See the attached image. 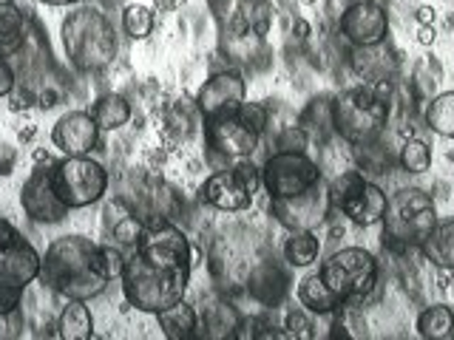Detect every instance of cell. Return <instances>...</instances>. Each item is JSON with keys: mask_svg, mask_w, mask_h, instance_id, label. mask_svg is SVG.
Returning a JSON list of instances; mask_svg holds the SVG:
<instances>
[{"mask_svg": "<svg viewBox=\"0 0 454 340\" xmlns=\"http://www.w3.org/2000/svg\"><path fill=\"white\" fill-rule=\"evenodd\" d=\"M193 273V247L176 224L162 216L145 219L139 244L125 255L122 295L139 312H162L179 304Z\"/></svg>", "mask_w": 454, "mask_h": 340, "instance_id": "cell-1", "label": "cell"}, {"mask_svg": "<svg viewBox=\"0 0 454 340\" xmlns=\"http://www.w3.org/2000/svg\"><path fill=\"white\" fill-rule=\"evenodd\" d=\"M49 290L63 298L91 301L103 295L108 278L97 264V244L85 236H60L54 238L40 264V278Z\"/></svg>", "mask_w": 454, "mask_h": 340, "instance_id": "cell-2", "label": "cell"}, {"mask_svg": "<svg viewBox=\"0 0 454 340\" xmlns=\"http://www.w3.org/2000/svg\"><path fill=\"white\" fill-rule=\"evenodd\" d=\"M63 46L74 68L103 71L117 57V35L103 12L80 4L63 23Z\"/></svg>", "mask_w": 454, "mask_h": 340, "instance_id": "cell-3", "label": "cell"}, {"mask_svg": "<svg viewBox=\"0 0 454 340\" xmlns=\"http://www.w3.org/2000/svg\"><path fill=\"white\" fill-rule=\"evenodd\" d=\"M389 120V103L375 97L372 85H355L333 99V128L352 148L378 142Z\"/></svg>", "mask_w": 454, "mask_h": 340, "instance_id": "cell-4", "label": "cell"}, {"mask_svg": "<svg viewBox=\"0 0 454 340\" xmlns=\"http://www.w3.org/2000/svg\"><path fill=\"white\" fill-rule=\"evenodd\" d=\"M434 205L432 198L418 188H406L389 196L387 216H383V244L395 250L420 247L423 238L434 227Z\"/></svg>", "mask_w": 454, "mask_h": 340, "instance_id": "cell-5", "label": "cell"}, {"mask_svg": "<svg viewBox=\"0 0 454 340\" xmlns=\"http://www.w3.org/2000/svg\"><path fill=\"white\" fill-rule=\"evenodd\" d=\"M318 275L340 301L364 304L378 287V259L364 247H340L321 261Z\"/></svg>", "mask_w": 454, "mask_h": 340, "instance_id": "cell-6", "label": "cell"}, {"mask_svg": "<svg viewBox=\"0 0 454 340\" xmlns=\"http://www.w3.org/2000/svg\"><path fill=\"white\" fill-rule=\"evenodd\" d=\"M330 198L333 207H338L344 212V219L358 227L380 224L389 205V196L375 182H369L364 170H344V174H338L330 182Z\"/></svg>", "mask_w": 454, "mask_h": 340, "instance_id": "cell-7", "label": "cell"}, {"mask_svg": "<svg viewBox=\"0 0 454 340\" xmlns=\"http://www.w3.org/2000/svg\"><path fill=\"white\" fill-rule=\"evenodd\" d=\"M54 188L68 210L97 205L108 193V170L91 156H63L51 167Z\"/></svg>", "mask_w": 454, "mask_h": 340, "instance_id": "cell-8", "label": "cell"}, {"mask_svg": "<svg viewBox=\"0 0 454 340\" xmlns=\"http://www.w3.org/2000/svg\"><path fill=\"white\" fill-rule=\"evenodd\" d=\"M321 167L307 151H276L262 165V188L270 198H287L318 184Z\"/></svg>", "mask_w": 454, "mask_h": 340, "instance_id": "cell-9", "label": "cell"}, {"mask_svg": "<svg viewBox=\"0 0 454 340\" xmlns=\"http://www.w3.org/2000/svg\"><path fill=\"white\" fill-rule=\"evenodd\" d=\"M259 142H262V136L250 131L236 111L205 120V145H207V153H210L213 165H216V170L231 167L239 159H253Z\"/></svg>", "mask_w": 454, "mask_h": 340, "instance_id": "cell-10", "label": "cell"}, {"mask_svg": "<svg viewBox=\"0 0 454 340\" xmlns=\"http://www.w3.org/2000/svg\"><path fill=\"white\" fill-rule=\"evenodd\" d=\"M333 198H330V182H318L307 188L304 193H295L287 198H270V216H273L284 230H318L330 219Z\"/></svg>", "mask_w": 454, "mask_h": 340, "instance_id": "cell-11", "label": "cell"}, {"mask_svg": "<svg viewBox=\"0 0 454 340\" xmlns=\"http://www.w3.org/2000/svg\"><path fill=\"white\" fill-rule=\"evenodd\" d=\"M51 167L54 162H37L32 167V174L23 182L20 188V205H23V212L35 224H57L68 216V205L60 198L54 188V179H51Z\"/></svg>", "mask_w": 454, "mask_h": 340, "instance_id": "cell-12", "label": "cell"}, {"mask_svg": "<svg viewBox=\"0 0 454 340\" xmlns=\"http://www.w3.org/2000/svg\"><path fill=\"white\" fill-rule=\"evenodd\" d=\"M335 26L352 49L378 46V42H387L389 14L375 0H352Z\"/></svg>", "mask_w": 454, "mask_h": 340, "instance_id": "cell-13", "label": "cell"}, {"mask_svg": "<svg viewBox=\"0 0 454 340\" xmlns=\"http://www.w3.org/2000/svg\"><path fill=\"white\" fill-rule=\"evenodd\" d=\"M247 99V82L241 80L236 71H219L196 94V111L205 120L222 117V113H233L241 108V103Z\"/></svg>", "mask_w": 454, "mask_h": 340, "instance_id": "cell-14", "label": "cell"}, {"mask_svg": "<svg viewBox=\"0 0 454 340\" xmlns=\"http://www.w3.org/2000/svg\"><path fill=\"white\" fill-rule=\"evenodd\" d=\"M99 128L91 111H68L51 128V145L63 156H91L99 145Z\"/></svg>", "mask_w": 454, "mask_h": 340, "instance_id": "cell-15", "label": "cell"}, {"mask_svg": "<svg viewBox=\"0 0 454 340\" xmlns=\"http://www.w3.org/2000/svg\"><path fill=\"white\" fill-rule=\"evenodd\" d=\"M253 193L241 184L233 167H219L216 174H210L199 190V202L222 210V212H245L253 205Z\"/></svg>", "mask_w": 454, "mask_h": 340, "instance_id": "cell-16", "label": "cell"}, {"mask_svg": "<svg viewBox=\"0 0 454 340\" xmlns=\"http://www.w3.org/2000/svg\"><path fill=\"white\" fill-rule=\"evenodd\" d=\"M40 264L43 255L23 236L14 238L12 244L0 247V283L26 290L28 283L40 278Z\"/></svg>", "mask_w": 454, "mask_h": 340, "instance_id": "cell-17", "label": "cell"}, {"mask_svg": "<svg viewBox=\"0 0 454 340\" xmlns=\"http://www.w3.org/2000/svg\"><path fill=\"white\" fill-rule=\"evenodd\" d=\"M295 298H298V304L309 312V315H318V318L330 315V312H335L340 304H344L330 287H326L318 273H307L301 281H298Z\"/></svg>", "mask_w": 454, "mask_h": 340, "instance_id": "cell-18", "label": "cell"}, {"mask_svg": "<svg viewBox=\"0 0 454 340\" xmlns=\"http://www.w3.org/2000/svg\"><path fill=\"white\" fill-rule=\"evenodd\" d=\"M423 252L426 261H432L437 269H451L454 273V216L434 221L429 236L423 238V244L418 247Z\"/></svg>", "mask_w": 454, "mask_h": 340, "instance_id": "cell-19", "label": "cell"}, {"mask_svg": "<svg viewBox=\"0 0 454 340\" xmlns=\"http://www.w3.org/2000/svg\"><path fill=\"white\" fill-rule=\"evenodd\" d=\"M156 323L168 340H193L199 335V312L184 298L179 304L156 312Z\"/></svg>", "mask_w": 454, "mask_h": 340, "instance_id": "cell-20", "label": "cell"}, {"mask_svg": "<svg viewBox=\"0 0 454 340\" xmlns=\"http://www.w3.org/2000/svg\"><path fill=\"white\" fill-rule=\"evenodd\" d=\"M57 337L63 340H89L94 337V318L89 301H77V298H66V306L57 318Z\"/></svg>", "mask_w": 454, "mask_h": 340, "instance_id": "cell-21", "label": "cell"}, {"mask_svg": "<svg viewBox=\"0 0 454 340\" xmlns=\"http://www.w3.org/2000/svg\"><path fill=\"white\" fill-rule=\"evenodd\" d=\"M352 68L369 82L383 80L392 74L395 68V57L389 54L387 42H378V46H364V49H352Z\"/></svg>", "mask_w": 454, "mask_h": 340, "instance_id": "cell-22", "label": "cell"}, {"mask_svg": "<svg viewBox=\"0 0 454 340\" xmlns=\"http://www.w3.org/2000/svg\"><path fill=\"white\" fill-rule=\"evenodd\" d=\"M28 40V20L14 4H0V54H18Z\"/></svg>", "mask_w": 454, "mask_h": 340, "instance_id": "cell-23", "label": "cell"}, {"mask_svg": "<svg viewBox=\"0 0 454 340\" xmlns=\"http://www.w3.org/2000/svg\"><path fill=\"white\" fill-rule=\"evenodd\" d=\"M321 255V238L316 230H293L284 241V261L295 269H307L318 261Z\"/></svg>", "mask_w": 454, "mask_h": 340, "instance_id": "cell-24", "label": "cell"}, {"mask_svg": "<svg viewBox=\"0 0 454 340\" xmlns=\"http://www.w3.org/2000/svg\"><path fill=\"white\" fill-rule=\"evenodd\" d=\"M131 113H134V108L122 94L99 97L94 103V108H91V117H94L99 131H120L122 125L131 122Z\"/></svg>", "mask_w": 454, "mask_h": 340, "instance_id": "cell-25", "label": "cell"}, {"mask_svg": "<svg viewBox=\"0 0 454 340\" xmlns=\"http://www.w3.org/2000/svg\"><path fill=\"white\" fill-rule=\"evenodd\" d=\"M250 292L255 301H262L264 306H276L281 304L284 292H287V278H284V273L276 264H264L253 273Z\"/></svg>", "mask_w": 454, "mask_h": 340, "instance_id": "cell-26", "label": "cell"}, {"mask_svg": "<svg viewBox=\"0 0 454 340\" xmlns=\"http://www.w3.org/2000/svg\"><path fill=\"white\" fill-rule=\"evenodd\" d=\"M415 329L420 337L426 340H446L454 335V309L446 304H432L426 306L418 321H415Z\"/></svg>", "mask_w": 454, "mask_h": 340, "instance_id": "cell-27", "label": "cell"}, {"mask_svg": "<svg viewBox=\"0 0 454 340\" xmlns=\"http://www.w3.org/2000/svg\"><path fill=\"white\" fill-rule=\"evenodd\" d=\"M423 122L429 131H434L437 136L451 139L454 142V91H443L437 94L429 105H426Z\"/></svg>", "mask_w": 454, "mask_h": 340, "instance_id": "cell-28", "label": "cell"}, {"mask_svg": "<svg viewBox=\"0 0 454 340\" xmlns=\"http://www.w3.org/2000/svg\"><path fill=\"white\" fill-rule=\"evenodd\" d=\"M397 165H401L403 174H411V176L426 174V170L432 167V145L418 136L403 139L401 151H397Z\"/></svg>", "mask_w": 454, "mask_h": 340, "instance_id": "cell-29", "label": "cell"}, {"mask_svg": "<svg viewBox=\"0 0 454 340\" xmlns=\"http://www.w3.org/2000/svg\"><path fill=\"white\" fill-rule=\"evenodd\" d=\"M122 32L131 40H145L153 32V12L148 6L131 4L122 9Z\"/></svg>", "mask_w": 454, "mask_h": 340, "instance_id": "cell-30", "label": "cell"}, {"mask_svg": "<svg viewBox=\"0 0 454 340\" xmlns=\"http://www.w3.org/2000/svg\"><path fill=\"white\" fill-rule=\"evenodd\" d=\"M108 230L114 236V244L134 250L139 244V238H142V230H145V221H142L137 212H128V216H122L120 221H114Z\"/></svg>", "mask_w": 454, "mask_h": 340, "instance_id": "cell-31", "label": "cell"}, {"mask_svg": "<svg viewBox=\"0 0 454 340\" xmlns=\"http://www.w3.org/2000/svg\"><path fill=\"white\" fill-rule=\"evenodd\" d=\"M97 264L108 281L120 278L125 269V252L120 244H97Z\"/></svg>", "mask_w": 454, "mask_h": 340, "instance_id": "cell-32", "label": "cell"}, {"mask_svg": "<svg viewBox=\"0 0 454 340\" xmlns=\"http://www.w3.org/2000/svg\"><path fill=\"white\" fill-rule=\"evenodd\" d=\"M312 318H316V315H309V312L298 304L295 309H290L287 315H284V329H287L284 335H287V337H312L309 329H316Z\"/></svg>", "mask_w": 454, "mask_h": 340, "instance_id": "cell-33", "label": "cell"}, {"mask_svg": "<svg viewBox=\"0 0 454 340\" xmlns=\"http://www.w3.org/2000/svg\"><path fill=\"white\" fill-rule=\"evenodd\" d=\"M236 113L241 117V122L250 128V131H255L259 136L267 134V125H270V108L267 105H262V103H247V99H245Z\"/></svg>", "mask_w": 454, "mask_h": 340, "instance_id": "cell-34", "label": "cell"}, {"mask_svg": "<svg viewBox=\"0 0 454 340\" xmlns=\"http://www.w3.org/2000/svg\"><path fill=\"white\" fill-rule=\"evenodd\" d=\"M309 148V134L304 125H287L276 136V151H307Z\"/></svg>", "mask_w": 454, "mask_h": 340, "instance_id": "cell-35", "label": "cell"}, {"mask_svg": "<svg viewBox=\"0 0 454 340\" xmlns=\"http://www.w3.org/2000/svg\"><path fill=\"white\" fill-rule=\"evenodd\" d=\"M23 292L20 287H6L0 283V315H9V312H18L23 304Z\"/></svg>", "mask_w": 454, "mask_h": 340, "instance_id": "cell-36", "label": "cell"}, {"mask_svg": "<svg viewBox=\"0 0 454 340\" xmlns=\"http://www.w3.org/2000/svg\"><path fill=\"white\" fill-rule=\"evenodd\" d=\"M14 89H18V74L6 57H0V97H9Z\"/></svg>", "mask_w": 454, "mask_h": 340, "instance_id": "cell-37", "label": "cell"}, {"mask_svg": "<svg viewBox=\"0 0 454 340\" xmlns=\"http://www.w3.org/2000/svg\"><path fill=\"white\" fill-rule=\"evenodd\" d=\"M20 309L18 312H9V315H0V337H18L20 332Z\"/></svg>", "mask_w": 454, "mask_h": 340, "instance_id": "cell-38", "label": "cell"}, {"mask_svg": "<svg viewBox=\"0 0 454 340\" xmlns=\"http://www.w3.org/2000/svg\"><path fill=\"white\" fill-rule=\"evenodd\" d=\"M415 20H418V26H434V20H437V9H434V6H418Z\"/></svg>", "mask_w": 454, "mask_h": 340, "instance_id": "cell-39", "label": "cell"}, {"mask_svg": "<svg viewBox=\"0 0 454 340\" xmlns=\"http://www.w3.org/2000/svg\"><path fill=\"white\" fill-rule=\"evenodd\" d=\"M434 40H437V28L434 26H420L418 28V42H420V46H434Z\"/></svg>", "mask_w": 454, "mask_h": 340, "instance_id": "cell-40", "label": "cell"}, {"mask_svg": "<svg viewBox=\"0 0 454 340\" xmlns=\"http://www.w3.org/2000/svg\"><path fill=\"white\" fill-rule=\"evenodd\" d=\"M293 32H295V37L307 40V37H309V32H312V26H309L304 18H295V23H293Z\"/></svg>", "mask_w": 454, "mask_h": 340, "instance_id": "cell-41", "label": "cell"}, {"mask_svg": "<svg viewBox=\"0 0 454 340\" xmlns=\"http://www.w3.org/2000/svg\"><path fill=\"white\" fill-rule=\"evenodd\" d=\"M46 6H80V4H89V0H40Z\"/></svg>", "mask_w": 454, "mask_h": 340, "instance_id": "cell-42", "label": "cell"}, {"mask_svg": "<svg viewBox=\"0 0 454 340\" xmlns=\"http://www.w3.org/2000/svg\"><path fill=\"white\" fill-rule=\"evenodd\" d=\"M35 136V128H26V131H20V139H32Z\"/></svg>", "mask_w": 454, "mask_h": 340, "instance_id": "cell-43", "label": "cell"}, {"mask_svg": "<svg viewBox=\"0 0 454 340\" xmlns=\"http://www.w3.org/2000/svg\"><path fill=\"white\" fill-rule=\"evenodd\" d=\"M446 156H449V162H454V151H449Z\"/></svg>", "mask_w": 454, "mask_h": 340, "instance_id": "cell-44", "label": "cell"}, {"mask_svg": "<svg viewBox=\"0 0 454 340\" xmlns=\"http://www.w3.org/2000/svg\"><path fill=\"white\" fill-rule=\"evenodd\" d=\"M0 57H4V54H0Z\"/></svg>", "mask_w": 454, "mask_h": 340, "instance_id": "cell-45", "label": "cell"}]
</instances>
